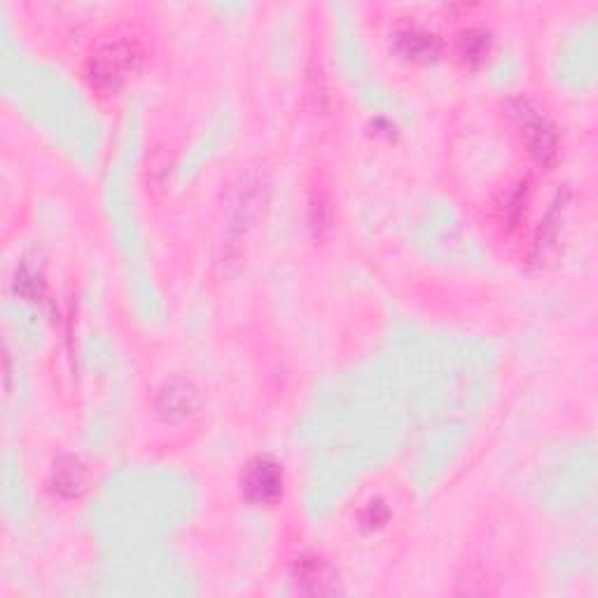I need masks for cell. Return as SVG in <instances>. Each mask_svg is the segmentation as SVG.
<instances>
[{
    "label": "cell",
    "mask_w": 598,
    "mask_h": 598,
    "mask_svg": "<svg viewBox=\"0 0 598 598\" xmlns=\"http://www.w3.org/2000/svg\"><path fill=\"white\" fill-rule=\"evenodd\" d=\"M138 61H141V47L136 40L115 38L92 54L87 71L89 80L101 92H110L136 71Z\"/></svg>",
    "instance_id": "6da1fadb"
},
{
    "label": "cell",
    "mask_w": 598,
    "mask_h": 598,
    "mask_svg": "<svg viewBox=\"0 0 598 598\" xmlns=\"http://www.w3.org/2000/svg\"><path fill=\"white\" fill-rule=\"evenodd\" d=\"M519 124L528 155L540 166L552 164L556 155H559V136H556L554 124L549 122L540 110L526 106V103L519 110Z\"/></svg>",
    "instance_id": "7a4b0ae2"
},
{
    "label": "cell",
    "mask_w": 598,
    "mask_h": 598,
    "mask_svg": "<svg viewBox=\"0 0 598 598\" xmlns=\"http://www.w3.org/2000/svg\"><path fill=\"white\" fill-rule=\"evenodd\" d=\"M243 491L253 503L269 505L283 491V470L271 458H255L243 475Z\"/></svg>",
    "instance_id": "3957f363"
},
{
    "label": "cell",
    "mask_w": 598,
    "mask_h": 598,
    "mask_svg": "<svg viewBox=\"0 0 598 598\" xmlns=\"http://www.w3.org/2000/svg\"><path fill=\"white\" fill-rule=\"evenodd\" d=\"M393 43H395V50L414 61H428L440 54V38H437L435 33H430L414 24L402 26V29L395 31Z\"/></svg>",
    "instance_id": "277c9868"
},
{
    "label": "cell",
    "mask_w": 598,
    "mask_h": 598,
    "mask_svg": "<svg viewBox=\"0 0 598 598\" xmlns=\"http://www.w3.org/2000/svg\"><path fill=\"white\" fill-rule=\"evenodd\" d=\"M87 468L80 458L61 456L52 468V489L61 498H78L87 489Z\"/></svg>",
    "instance_id": "5b68a950"
},
{
    "label": "cell",
    "mask_w": 598,
    "mask_h": 598,
    "mask_svg": "<svg viewBox=\"0 0 598 598\" xmlns=\"http://www.w3.org/2000/svg\"><path fill=\"white\" fill-rule=\"evenodd\" d=\"M157 407L166 421H183L197 407V391L185 381H176L164 388Z\"/></svg>",
    "instance_id": "8992f818"
},
{
    "label": "cell",
    "mask_w": 598,
    "mask_h": 598,
    "mask_svg": "<svg viewBox=\"0 0 598 598\" xmlns=\"http://www.w3.org/2000/svg\"><path fill=\"white\" fill-rule=\"evenodd\" d=\"M489 50H491V38L484 29L472 26V29H465L458 33L456 52H458V57L465 61V64H472V66L479 64V61L486 59Z\"/></svg>",
    "instance_id": "52a82bcc"
},
{
    "label": "cell",
    "mask_w": 598,
    "mask_h": 598,
    "mask_svg": "<svg viewBox=\"0 0 598 598\" xmlns=\"http://www.w3.org/2000/svg\"><path fill=\"white\" fill-rule=\"evenodd\" d=\"M299 580L311 584V591H321L328 589V570L318 559H311V561H299Z\"/></svg>",
    "instance_id": "ba28073f"
},
{
    "label": "cell",
    "mask_w": 598,
    "mask_h": 598,
    "mask_svg": "<svg viewBox=\"0 0 598 598\" xmlns=\"http://www.w3.org/2000/svg\"><path fill=\"white\" fill-rule=\"evenodd\" d=\"M388 519V510L381 503H370L367 510L363 512V524L370 528H379Z\"/></svg>",
    "instance_id": "9c48e42d"
}]
</instances>
